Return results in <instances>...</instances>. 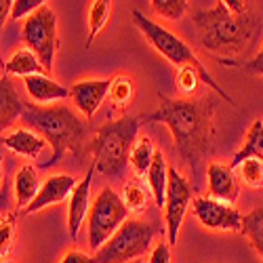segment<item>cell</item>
<instances>
[{
    "label": "cell",
    "instance_id": "1",
    "mask_svg": "<svg viewBox=\"0 0 263 263\" xmlns=\"http://www.w3.org/2000/svg\"><path fill=\"white\" fill-rule=\"evenodd\" d=\"M156 112L143 116V122H162L175 139L179 156L187 162L192 177L200 173V162L215 149V99H173L158 93Z\"/></svg>",
    "mask_w": 263,
    "mask_h": 263
},
{
    "label": "cell",
    "instance_id": "2",
    "mask_svg": "<svg viewBox=\"0 0 263 263\" xmlns=\"http://www.w3.org/2000/svg\"><path fill=\"white\" fill-rule=\"evenodd\" d=\"M192 21L200 47L219 57L221 63L228 61V57L245 53L259 30L257 19L249 11L236 13L230 9L228 0H217L211 9L194 13Z\"/></svg>",
    "mask_w": 263,
    "mask_h": 263
},
{
    "label": "cell",
    "instance_id": "3",
    "mask_svg": "<svg viewBox=\"0 0 263 263\" xmlns=\"http://www.w3.org/2000/svg\"><path fill=\"white\" fill-rule=\"evenodd\" d=\"M24 122L32 130H36L40 137H45L47 143L53 147V156L47 162H42L38 168H51L68 152H72L76 156L82 154L86 124L80 120V116L72 107H65V105L42 107L36 103H28Z\"/></svg>",
    "mask_w": 263,
    "mask_h": 263
},
{
    "label": "cell",
    "instance_id": "4",
    "mask_svg": "<svg viewBox=\"0 0 263 263\" xmlns=\"http://www.w3.org/2000/svg\"><path fill=\"white\" fill-rule=\"evenodd\" d=\"M143 120L133 116H122L118 120L105 122L89 143V152L95 160V171L107 179H120L130 164V152L139 139V128Z\"/></svg>",
    "mask_w": 263,
    "mask_h": 263
},
{
    "label": "cell",
    "instance_id": "5",
    "mask_svg": "<svg viewBox=\"0 0 263 263\" xmlns=\"http://www.w3.org/2000/svg\"><path fill=\"white\" fill-rule=\"evenodd\" d=\"M133 24L139 28V32L143 34V38H145L149 45L154 47L166 61H171L173 65H177V68H194L196 72H198L200 80L209 86V89H213L219 97H223L228 103L234 105V99L226 93V89H221V86L217 84V80L211 76V72L204 68V63L198 59V55H196V53L190 49V45H187L183 38H179L177 34H173L171 30L162 28L158 21L147 19V17H145L141 11H137V9H133Z\"/></svg>",
    "mask_w": 263,
    "mask_h": 263
},
{
    "label": "cell",
    "instance_id": "6",
    "mask_svg": "<svg viewBox=\"0 0 263 263\" xmlns=\"http://www.w3.org/2000/svg\"><path fill=\"white\" fill-rule=\"evenodd\" d=\"M160 234V228L154 223L141 221V219H128V221L112 236L109 242H105L97 253V263H126L141 259L154 238Z\"/></svg>",
    "mask_w": 263,
    "mask_h": 263
},
{
    "label": "cell",
    "instance_id": "7",
    "mask_svg": "<svg viewBox=\"0 0 263 263\" xmlns=\"http://www.w3.org/2000/svg\"><path fill=\"white\" fill-rule=\"evenodd\" d=\"M128 221V209L124 200L112 190L103 187L89 213V247L93 255L112 240V236Z\"/></svg>",
    "mask_w": 263,
    "mask_h": 263
},
{
    "label": "cell",
    "instance_id": "8",
    "mask_svg": "<svg viewBox=\"0 0 263 263\" xmlns=\"http://www.w3.org/2000/svg\"><path fill=\"white\" fill-rule=\"evenodd\" d=\"M21 40L24 45L40 59L45 65V70L51 72L55 65V55H57V15L55 11L47 5H42L32 17L24 21L21 28Z\"/></svg>",
    "mask_w": 263,
    "mask_h": 263
},
{
    "label": "cell",
    "instance_id": "9",
    "mask_svg": "<svg viewBox=\"0 0 263 263\" xmlns=\"http://www.w3.org/2000/svg\"><path fill=\"white\" fill-rule=\"evenodd\" d=\"M192 183L183 177V175L171 166L168 168V187H166V200H164V221H166V236L168 245H177V236L183 223V217L194 204L192 200Z\"/></svg>",
    "mask_w": 263,
    "mask_h": 263
},
{
    "label": "cell",
    "instance_id": "10",
    "mask_svg": "<svg viewBox=\"0 0 263 263\" xmlns=\"http://www.w3.org/2000/svg\"><path fill=\"white\" fill-rule=\"evenodd\" d=\"M192 211L202 228L215 232H242L245 217L234 204L215 200L211 196H200L192 204Z\"/></svg>",
    "mask_w": 263,
    "mask_h": 263
},
{
    "label": "cell",
    "instance_id": "11",
    "mask_svg": "<svg viewBox=\"0 0 263 263\" xmlns=\"http://www.w3.org/2000/svg\"><path fill=\"white\" fill-rule=\"evenodd\" d=\"M109 86H112V78L78 80L76 84H72L70 97H72L76 109L86 120H91L97 114V109L101 107V103L105 101V97H109Z\"/></svg>",
    "mask_w": 263,
    "mask_h": 263
},
{
    "label": "cell",
    "instance_id": "12",
    "mask_svg": "<svg viewBox=\"0 0 263 263\" xmlns=\"http://www.w3.org/2000/svg\"><path fill=\"white\" fill-rule=\"evenodd\" d=\"M78 179L74 177V175H51V177L42 183L36 200L24 209V215H32V213H38L42 209H47L51 204H59L63 202L68 196L74 194V190L78 187Z\"/></svg>",
    "mask_w": 263,
    "mask_h": 263
},
{
    "label": "cell",
    "instance_id": "13",
    "mask_svg": "<svg viewBox=\"0 0 263 263\" xmlns=\"http://www.w3.org/2000/svg\"><path fill=\"white\" fill-rule=\"evenodd\" d=\"M93 173L95 166L89 168V173L80 179L78 187L74 190V194L70 196V204H68V232L72 236V240L78 238V232L84 223V219L91 213V183H93Z\"/></svg>",
    "mask_w": 263,
    "mask_h": 263
},
{
    "label": "cell",
    "instance_id": "14",
    "mask_svg": "<svg viewBox=\"0 0 263 263\" xmlns=\"http://www.w3.org/2000/svg\"><path fill=\"white\" fill-rule=\"evenodd\" d=\"M206 177H209V194H211V198L228 202V204H234L238 200L240 185L236 183L232 166L221 164V162H211L209 171H206Z\"/></svg>",
    "mask_w": 263,
    "mask_h": 263
},
{
    "label": "cell",
    "instance_id": "15",
    "mask_svg": "<svg viewBox=\"0 0 263 263\" xmlns=\"http://www.w3.org/2000/svg\"><path fill=\"white\" fill-rule=\"evenodd\" d=\"M3 145L9 147L11 152L19 156H26V158H40L42 152L47 147V139L40 137L36 130L32 128H13V130H7L3 133Z\"/></svg>",
    "mask_w": 263,
    "mask_h": 263
},
{
    "label": "cell",
    "instance_id": "16",
    "mask_svg": "<svg viewBox=\"0 0 263 263\" xmlns=\"http://www.w3.org/2000/svg\"><path fill=\"white\" fill-rule=\"evenodd\" d=\"M26 107L28 103L19 97L11 76L3 74V78H0V124H3V133L13 126L17 118H24Z\"/></svg>",
    "mask_w": 263,
    "mask_h": 263
},
{
    "label": "cell",
    "instance_id": "17",
    "mask_svg": "<svg viewBox=\"0 0 263 263\" xmlns=\"http://www.w3.org/2000/svg\"><path fill=\"white\" fill-rule=\"evenodd\" d=\"M24 84H26V93L34 103H55L70 97V89H65L63 84L49 78L47 74L24 78Z\"/></svg>",
    "mask_w": 263,
    "mask_h": 263
},
{
    "label": "cell",
    "instance_id": "18",
    "mask_svg": "<svg viewBox=\"0 0 263 263\" xmlns=\"http://www.w3.org/2000/svg\"><path fill=\"white\" fill-rule=\"evenodd\" d=\"M40 183H38V168L32 164H24L17 175H15V183H13V192H15V202L21 209H28L40 192Z\"/></svg>",
    "mask_w": 263,
    "mask_h": 263
},
{
    "label": "cell",
    "instance_id": "19",
    "mask_svg": "<svg viewBox=\"0 0 263 263\" xmlns=\"http://www.w3.org/2000/svg\"><path fill=\"white\" fill-rule=\"evenodd\" d=\"M3 70H5L7 76H24V78L47 74L45 65L40 63V59H38L28 47L17 49V51L9 57V61L3 65Z\"/></svg>",
    "mask_w": 263,
    "mask_h": 263
},
{
    "label": "cell",
    "instance_id": "20",
    "mask_svg": "<svg viewBox=\"0 0 263 263\" xmlns=\"http://www.w3.org/2000/svg\"><path fill=\"white\" fill-rule=\"evenodd\" d=\"M168 168L166 166V160H164V154L160 149H156V156H154V162H152L149 171H147V185L152 190V196L156 200V206L164 211V200H166V187H168Z\"/></svg>",
    "mask_w": 263,
    "mask_h": 263
},
{
    "label": "cell",
    "instance_id": "21",
    "mask_svg": "<svg viewBox=\"0 0 263 263\" xmlns=\"http://www.w3.org/2000/svg\"><path fill=\"white\" fill-rule=\"evenodd\" d=\"M249 158H257L263 162V120H255L249 128V133L245 137V143L240 147L234 158H232V168H238L245 160Z\"/></svg>",
    "mask_w": 263,
    "mask_h": 263
},
{
    "label": "cell",
    "instance_id": "22",
    "mask_svg": "<svg viewBox=\"0 0 263 263\" xmlns=\"http://www.w3.org/2000/svg\"><path fill=\"white\" fill-rule=\"evenodd\" d=\"M156 149L154 143H152L149 137H139L133 145V152H130V166L137 173V177L141 175H147L152 162H154V156H156Z\"/></svg>",
    "mask_w": 263,
    "mask_h": 263
},
{
    "label": "cell",
    "instance_id": "23",
    "mask_svg": "<svg viewBox=\"0 0 263 263\" xmlns=\"http://www.w3.org/2000/svg\"><path fill=\"white\" fill-rule=\"evenodd\" d=\"M240 234L247 236L251 247L259 253V257H263V206H257L255 211L245 215L242 232Z\"/></svg>",
    "mask_w": 263,
    "mask_h": 263
},
{
    "label": "cell",
    "instance_id": "24",
    "mask_svg": "<svg viewBox=\"0 0 263 263\" xmlns=\"http://www.w3.org/2000/svg\"><path fill=\"white\" fill-rule=\"evenodd\" d=\"M109 13H112V3H109V0H95V3H91V9H89V40H86V49L93 45L97 34L105 28Z\"/></svg>",
    "mask_w": 263,
    "mask_h": 263
},
{
    "label": "cell",
    "instance_id": "25",
    "mask_svg": "<svg viewBox=\"0 0 263 263\" xmlns=\"http://www.w3.org/2000/svg\"><path fill=\"white\" fill-rule=\"evenodd\" d=\"M122 200H124L128 211H133V213H143L145 211L147 194H145V190H143L139 179H133V181L126 183V187L122 192Z\"/></svg>",
    "mask_w": 263,
    "mask_h": 263
},
{
    "label": "cell",
    "instance_id": "26",
    "mask_svg": "<svg viewBox=\"0 0 263 263\" xmlns=\"http://www.w3.org/2000/svg\"><path fill=\"white\" fill-rule=\"evenodd\" d=\"M133 80L128 76H114L112 86H109V101L116 107H124L130 99H133Z\"/></svg>",
    "mask_w": 263,
    "mask_h": 263
},
{
    "label": "cell",
    "instance_id": "27",
    "mask_svg": "<svg viewBox=\"0 0 263 263\" xmlns=\"http://www.w3.org/2000/svg\"><path fill=\"white\" fill-rule=\"evenodd\" d=\"M152 9L156 15L171 19V21H179L187 13V0H152Z\"/></svg>",
    "mask_w": 263,
    "mask_h": 263
},
{
    "label": "cell",
    "instance_id": "28",
    "mask_svg": "<svg viewBox=\"0 0 263 263\" xmlns=\"http://www.w3.org/2000/svg\"><path fill=\"white\" fill-rule=\"evenodd\" d=\"M238 168H240V177H242L245 185H249V187H261L263 185V162L261 160L249 158Z\"/></svg>",
    "mask_w": 263,
    "mask_h": 263
},
{
    "label": "cell",
    "instance_id": "29",
    "mask_svg": "<svg viewBox=\"0 0 263 263\" xmlns=\"http://www.w3.org/2000/svg\"><path fill=\"white\" fill-rule=\"evenodd\" d=\"M15 238V215H3V223H0V255L3 259L9 255L11 245Z\"/></svg>",
    "mask_w": 263,
    "mask_h": 263
},
{
    "label": "cell",
    "instance_id": "30",
    "mask_svg": "<svg viewBox=\"0 0 263 263\" xmlns=\"http://www.w3.org/2000/svg\"><path fill=\"white\" fill-rule=\"evenodd\" d=\"M175 82H177V89L181 93L192 95L196 91V86H198V82H200V76L194 68H179L177 76H175Z\"/></svg>",
    "mask_w": 263,
    "mask_h": 263
},
{
    "label": "cell",
    "instance_id": "31",
    "mask_svg": "<svg viewBox=\"0 0 263 263\" xmlns=\"http://www.w3.org/2000/svg\"><path fill=\"white\" fill-rule=\"evenodd\" d=\"M42 5H47L45 0H15L13 3V11H11V19H28L32 17Z\"/></svg>",
    "mask_w": 263,
    "mask_h": 263
},
{
    "label": "cell",
    "instance_id": "32",
    "mask_svg": "<svg viewBox=\"0 0 263 263\" xmlns=\"http://www.w3.org/2000/svg\"><path fill=\"white\" fill-rule=\"evenodd\" d=\"M147 263H171V245L168 240H160L156 242V247L152 249Z\"/></svg>",
    "mask_w": 263,
    "mask_h": 263
},
{
    "label": "cell",
    "instance_id": "33",
    "mask_svg": "<svg viewBox=\"0 0 263 263\" xmlns=\"http://www.w3.org/2000/svg\"><path fill=\"white\" fill-rule=\"evenodd\" d=\"M242 70H245V72H249L251 76H261V78H263V45H261L259 53H257L251 61L242 63Z\"/></svg>",
    "mask_w": 263,
    "mask_h": 263
},
{
    "label": "cell",
    "instance_id": "34",
    "mask_svg": "<svg viewBox=\"0 0 263 263\" xmlns=\"http://www.w3.org/2000/svg\"><path fill=\"white\" fill-rule=\"evenodd\" d=\"M59 263H97L95 255H86L82 251H68Z\"/></svg>",
    "mask_w": 263,
    "mask_h": 263
},
{
    "label": "cell",
    "instance_id": "35",
    "mask_svg": "<svg viewBox=\"0 0 263 263\" xmlns=\"http://www.w3.org/2000/svg\"><path fill=\"white\" fill-rule=\"evenodd\" d=\"M11 11H13V0H3L0 3V21H3V26L7 19H11Z\"/></svg>",
    "mask_w": 263,
    "mask_h": 263
},
{
    "label": "cell",
    "instance_id": "36",
    "mask_svg": "<svg viewBox=\"0 0 263 263\" xmlns=\"http://www.w3.org/2000/svg\"><path fill=\"white\" fill-rule=\"evenodd\" d=\"M133 263H143V261H141V259H137V261H133Z\"/></svg>",
    "mask_w": 263,
    "mask_h": 263
},
{
    "label": "cell",
    "instance_id": "37",
    "mask_svg": "<svg viewBox=\"0 0 263 263\" xmlns=\"http://www.w3.org/2000/svg\"><path fill=\"white\" fill-rule=\"evenodd\" d=\"M3 263H9V261H3Z\"/></svg>",
    "mask_w": 263,
    "mask_h": 263
}]
</instances>
